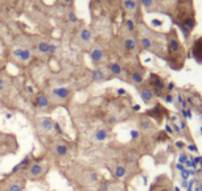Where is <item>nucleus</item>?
<instances>
[{
  "label": "nucleus",
  "instance_id": "1",
  "mask_svg": "<svg viewBox=\"0 0 202 191\" xmlns=\"http://www.w3.org/2000/svg\"><path fill=\"white\" fill-rule=\"evenodd\" d=\"M45 169H46V165L41 164V162H33V164L28 165V168L25 169L27 170V175L28 178H30V179H37L42 175L44 173H45Z\"/></svg>",
  "mask_w": 202,
  "mask_h": 191
},
{
  "label": "nucleus",
  "instance_id": "2",
  "mask_svg": "<svg viewBox=\"0 0 202 191\" xmlns=\"http://www.w3.org/2000/svg\"><path fill=\"white\" fill-rule=\"evenodd\" d=\"M182 50V46H181V42L178 41V38H177V34H176V32H172V34L169 36V42H168V51H169V54L172 55L173 58H177L180 57V51Z\"/></svg>",
  "mask_w": 202,
  "mask_h": 191
},
{
  "label": "nucleus",
  "instance_id": "3",
  "mask_svg": "<svg viewBox=\"0 0 202 191\" xmlns=\"http://www.w3.org/2000/svg\"><path fill=\"white\" fill-rule=\"evenodd\" d=\"M13 55L16 58L21 59L23 62H28L32 57V51L27 49V47H17V49L13 50Z\"/></svg>",
  "mask_w": 202,
  "mask_h": 191
},
{
  "label": "nucleus",
  "instance_id": "4",
  "mask_svg": "<svg viewBox=\"0 0 202 191\" xmlns=\"http://www.w3.org/2000/svg\"><path fill=\"white\" fill-rule=\"evenodd\" d=\"M40 127L44 132H51L54 129V121L50 117H40Z\"/></svg>",
  "mask_w": 202,
  "mask_h": 191
},
{
  "label": "nucleus",
  "instance_id": "5",
  "mask_svg": "<svg viewBox=\"0 0 202 191\" xmlns=\"http://www.w3.org/2000/svg\"><path fill=\"white\" fill-rule=\"evenodd\" d=\"M51 94H53V96L58 98V99H66L69 96L70 91L67 87H55V89L51 90Z\"/></svg>",
  "mask_w": 202,
  "mask_h": 191
},
{
  "label": "nucleus",
  "instance_id": "6",
  "mask_svg": "<svg viewBox=\"0 0 202 191\" xmlns=\"http://www.w3.org/2000/svg\"><path fill=\"white\" fill-rule=\"evenodd\" d=\"M193 54L198 61L202 62V38L197 40L196 43H194V50H193Z\"/></svg>",
  "mask_w": 202,
  "mask_h": 191
},
{
  "label": "nucleus",
  "instance_id": "7",
  "mask_svg": "<svg viewBox=\"0 0 202 191\" xmlns=\"http://www.w3.org/2000/svg\"><path fill=\"white\" fill-rule=\"evenodd\" d=\"M36 106H37L38 108H46V107L49 106V98H48L45 94H40L37 96V99H36Z\"/></svg>",
  "mask_w": 202,
  "mask_h": 191
},
{
  "label": "nucleus",
  "instance_id": "8",
  "mask_svg": "<svg viewBox=\"0 0 202 191\" xmlns=\"http://www.w3.org/2000/svg\"><path fill=\"white\" fill-rule=\"evenodd\" d=\"M140 95H141L143 100H144L145 103H151V100H152V98H153L152 90L148 89V87H143V89L140 90Z\"/></svg>",
  "mask_w": 202,
  "mask_h": 191
},
{
  "label": "nucleus",
  "instance_id": "9",
  "mask_svg": "<svg viewBox=\"0 0 202 191\" xmlns=\"http://www.w3.org/2000/svg\"><path fill=\"white\" fill-rule=\"evenodd\" d=\"M107 137H108V132H107L106 129H98L97 132L94 133V140L95 141H98V142H102V141H106L107 140Z\"/></svg>",
  "mask_w": 202,
  "mask_h": 191
},
{
  "label": "nucleus",
  "instance_id": "10",
  "mask_svg": "<svg viewBox=\"0 0 202 191\" xmlns=\"http://www.w3.org/2000/svg\"><path fill=\"white\" fill-rule=\"evenodd\" d=\"M90 55H91V59H93V62H95V63L101 62L102 59H103V51H102V49H99V47H95V49L91 50Z\"/></svg>",
  "mask_w": 202,
  "mask_h": 191
},
{
  "label": "nucleus",
  "instance_id": "11",
  "mask_svg": "<svg viewBox=\"0 0 202 191\" xmlns=\"http://www.w3.org/2000/svg\"><path fill=\"white\" fill-rule=\"evenodd\" d=\"M54 150L59 157H65V156L69 154V148H67V145H65V144H57Z\"/></svg>",
  "mask_w": 202,
  "mask_h": 191
},
{
  "label": "nucleus",
  "instance_id": "12",
  "mask_svg": "<svg viewBox=\"0 0 202 191\" xmlns=\"http://www.w3.org/2000/svg\"><path fill=\"white\" fill-rule=\"evenodd\" d=\"M28 165H29V157H25L20 164H17L13 169H12V174H16L19 170H25L28 168Z\"/></svg>",
  "mask_w": 202,
  "mask_h": 191
},
{
  "label": "nucleus",
  "instance_id": "13",
  "mask_svg": "<svg viewBox=\"0 0 202 191\" xmlns=\"http://www.w3.org/2000/svg\"><path fill=\"white\" fill-rule=\"evenodd\" d=\"M79 38L83 43H89L91 41V32L87 30V29H83L81 30V34H79Z\"/></svg>",
  "mask_w": 202,
  "mask_h": 191
},
{
  "label": "nucleus",
  "instance_id": "14",
  "mask_svg": "<svg viewBox=\"0 0 202 191\" xmlns=\"http://www.w3.org/2000/svg\"><path fill=\"white\" fill-rule=\"evenodd\" d=\"M124 46H126L127 50L133 51L136 49V41H135L132 37H128V38H126V41H124Z\"/></svg>",
  "mask_w": 202,
  "mask_h": 191
},
{
  "label": "nucleus",
  "instance_id": "15",
  "mask_svg": "<svg viewBox=\"0 0 202 191\" xmlns=\"http://www.w3.org/2000/svg\"><path fill=\"white\" fill-rule=\"evenodd\" d=\"M126 174H127V169L124 168V166L119 165V166H116V168H115L114 175L116 177V178H123V177H126Z\"/></svg>",
  "mask_w": 202,
  "mask_h": 191
},
{
  "label": "nucleus",
  "instance_id": "16",
  "mask_svg": "<svg viewBox=\"0 0 202 191\" xmlns=\"http://www.w3.org/2000/svg\"><path fill=\"white\" fill-rule=\"evenodd\" d=\"M37 50L40 54H49V43L48 42H40L37 45Z\"/></svg>",
  "mask_w": 202,
  "mask_h": 191
},
{
  "label": "nucleus",
  "instance_id": "17",
  "mask_svg": "<svg viewBox=\"0 0 202 191\" xmlns=\"http://www.w3.org/2000/svg\"><path fill=\"white\" fill-rule=\"evenodd\" d=\"M23 189H24V183H20V181H16L9 185L7 191H23Z\"/></svg>",
  "mask_w": 202,
  "mask_h": 191
},
{
  "label": "nucleus",
  "instance_id": "18",
  "mask_svg": "<svg viewBox=\"0 0 202 191\" xmlns=\"http://www.w3.org/2000/svg\"><path fill=\"white\" fill-rule=\"evenodd\" d=\"M108 69L114 75H120L122 74V66L119 65V63H111V65L108 66Z\"/></svg>",
  "mask_w": 202,
  "mask_h": 191
},
{
  "label": "nucleus",
  "instance_id": "19",
  "mask_svg": "<svg viewBox=\"0 0 202 191\" xmlns=\"http://www.w3.org/2000/svg\"><path fill=\"white\" fill-rule=\"evenodd\" d=\"M141 45H143L144 49L151 50V49H152V46H153V42H152V40H151L149 37H141Z\"/></svg>",
  "mask_w": 202,
  "mask_h": 191
},
{
  "label": "nucleus",
  "instance_id": "20",
  "mask_svg": "<svg viewBox=\"0 0 202 191\" xmlns=\"http://www.w3.org/2000/svg\"><path fill=\"white\" fill-rule=\"evenodd\" d=\"M152 77H153V78H152L153 86L156 87V89H157V91H158V90H162V89H164V83H162V81H161V79L158 78L157 75H152Z\"/></svg>",
  "mask_w": 202,
  "mask_h": 191
},
{
  "label": "nucleus",
  "instance_id": "21",
  "mask_svg": "<svg viewBox=\"0 0 202 191\" xmlns=\"http://www.w3.org/2000/svg\"><path fill=\"white\" fill-rule=\"evenodd\" d=\"M93 79H94V81H97V82L103 81V79H105V74H103V71L99 70V69L94 70L93 71Z\"/></svg>",
  "mask_w": 202,
  "mask_h": 191
},
{
  "label": "nucleus",
  "instance_id": "22",
  "mask_svg": "<svg viewBox=\"0 0 202 191\" xmlns=\"http://www.w3.org/2000/svg\"><path fill=\"white\" fill-rule=\"evenodd\" d=\"M123 5L127 11H133L135 8L137 7V3L136 2H132V0H128V2H123Z\"/></svg>",
  "mask_w": 202,
  "mask_h": 191
},
{
  "label": "nucleus",
  "instance_id": "23",
  "mask_svg": "<svg viewBox=\"0 0 202 191\" xmlns=\"http://www.w3.org/2000/svg\"><path fill=\"white\" fill-rule=\"evenodd\" d=\"M131 78H132V81L135 83H141L143 82V77H141V74H139V73H133L132 75H131Z\"/></svg>",
  "mask_w": 202,
  "mask_h": 191
},
{
  "label": "nucleus",
  "instance_id": "24",
  "mask_svg": "<svg viewBox=\"0 0 202 191\" xmlns=\"http://www.w3.org/2000/svg\"><path fill=\"white\" fill-rule=\"evenodd\" d=\"M140 125H141V129H143V130H148V129L151 128V123H149L148 119H143Z\"/></svg>",
  "mask_w": 202,
  "mask_h": 191
},
{
  "label": "nucleus",
  "instance_id": "25",
  "mask_svg": "<svg viewBox=\"0 0 202 191\" xmlns=\"http://www.w3.org/2000/svg\"><path fill=\"white\" fill-rule=\"evenodd\" d=\"M67 17H69V21H70V23H77V21H78V17L75 16L74 12H69Z\"/></svg>",
  "mask_w": 202,
  "mask_h": 191
},
{
  "label": "nucleus",
  "instance_id": "26",
  "mask_svg": "<svg viewBox=\"0 0 202 191\" xmlns=\"http://www.w3.org/2000/svg\"><path fill=\"white\" fill-rule=\"evenodd\" d=\"M126 26H127V29H128V32H133V29H135V25H133L132 20H127Z\"/></svg>",
  "mask_w": 202,
  "mask_h": 191
},
{
  "label": "nucleus",
  "instance_id": "27",
  "mask_svg": "<svg viewBox=\"0 0 202 191\" xmlns=\"http://www.w3.org/2000/svg\"><path fill=\"white\" fill-rule=\"evenodd\" d=\"M153 3H154V2H152V0H143V2H141V4H143V5H144L145 8H151V7L153 5Z\"/></svg>",
  "mask_w": 202,
  "mask_h": 191
},
{
  "label": "nucleus",
  "instance_id": "28",
  "mask_svg": "<svg viewBox=\"0 0 202 191\" xmlns=\"http://www.w3.org/2000/svg\"><path fill=\"white\" fill-rule=\"evenodd\" d=\"M55 50H57V46L54 43H49V54H53Z\"/></svg>",
  "mask_w": 202,
  "mask_h": 191
},
{
  "label": "nucleus",
  "instance_id": "29",
  "mask_svg": "<svg viewBox=\"0 0 202 191\" xmlns=\"http://www.w3.org/2000/svg\"><path fill=\"white\" fill-rule=\"evenodd\" d=\"M4 89H5V81L3 78H0V91H3Z\"/></svg>",
  "mask_w": 202,
  "mask_h": 191
},
{
  "label": "nucleus",
  "instance_id": "30",
  "mask_svg": "<svg viewBox=\"0 0 202 191\" xmlns=\"http://www.w3.org/2000/svg\"><path fill=\"white\" fill-rule=\"evenodd\" d=\"M54 128H55V130H57L58 133H62V130H61V127H59V124H58V123H54Z\"/></svg>",
  "mask_w": 202,
  "mask_h": 191
},
{
  "label": "nucleus",
  "instance_id": "31",
  "mask_svg": "<svg viewBox=\"0 0 202 191\" xmlns=\"http://www.w3.org/2000/svg\"><path fill=\"white\" fill-rule=\"evenodd\" d=\"M166 102H172V96H170V95L166 96Z\"/></svg>",
  "mask_w": 202,
  "mask_h": 191
},
{
  "label": "nucleus",
  "instance_id": "32",
  "mask_svg": "<svg viewBox=\"0 0 202 191\" xmlns=\"http://www.w3.org/2000/svg\"><path fill=\"white\" fill-rule=\"evenodd\" d=\"M5 117H7V119H12V115H11V113H7Z\"/></svg>",
  "mask_w": 202,
  "mask_h": 191
},
{
  "label": "nucleus",
  "instance_id": "33",
  "mask_svg": "<svg viewBox=\"0 0 202 191\" xmlns=\"http://www.w3.org/2000/svg\"><path fill=\"white\" fill-rule=\"evenodd\" d=\"M82 191H90V190H82Z\"/></svg>",
  "mask_w": 202,
  "mask_h": 191
},
{
  "label": "nucleus",
  "instance_id": "34",
  "mask_svg": "<svg viewBox=\"0 0 202 191\" xmlns=\"http://www.w3.org/2000/svg\"><path fill=\"white\" fill-rule=\"evenodd\" d=\"M164 191H170V190H164Z\"/></svg>",
  "mask_w": 202,
  "mask_h": 191
},
{
  "label": "nucleus",
  "instance_id": "35",
  "mask_svg": "<svg viewBox=\"0 0 202 191\" xmlns=\"http://www.w3.org/2000/svg\"><path fill=\"white\" fill-rule=\"evenodd\" d=\"M153 191H158V190H153Z\"/></svg>",
  "mask_w": 202,
  "mask_h": 191
}]
</instances>
